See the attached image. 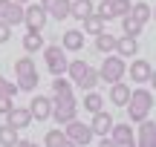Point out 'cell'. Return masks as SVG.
Listing matches in <instances>:
<instances>
[{
	"mask_svg": "<svg viewBox=\"0 0 156 147\" xmlns=\"http://www.w3.org/2000/svg\"><path fill=\"white\" fill-rule=\"evenodd\" d=\"M127 107V118L133 121V124H139V121H145L147 115H151L153 110V92L145 90V87H139V90L130 92V101L124 104Z\"/></svg>",
	"mask_w": 156,
	"mask_h": 147,
	"instance_id": "1",
	"label": "cell"
},
{
	"mask_svg": "<svg viewBox=\"0 0 156 147\" xmlns=\"http://www.w3.org/2000/svg\"><path fill=\"white\" fill-rule=\"evenodd\" d=\"M49 118H55V124H67V121L78 118V101H75L73 92H69V95H55L52 98V115Z\"/></svg>",
	"mask_w": 156,
	"mask_h": 147,
	"instance_id": "2",
	"label": "cell"
},
{
	"mask_svg": "<svg viewBox=\"0 0 156 147\" xmlns=\"http://www.w3.org/2000/svg\"><path fill=\"white\" fill-rule=\"evenodd\" d=\"M98 75H101V81H107V84H116V81H122L124 75H127V61H124L122 55H107L104 58V63H101V69H98Z\"/></svg>",
	"mask_w": 156,
	"mask_h": 147,
	"instance_id": "3",
	"label": "cell"
},
{
	"mask_svg": "<svg viewBox=\"0 0 156 147\" xmlns=\"http://www.w3.org/2000/svg\"><path fill=\"white\" fill-rule=\"evenodd\" d=\"M44 61H46V69H49L52 75H67V67H69V61H67V49H64L61 43H52V46H44Z\"/></svg>",
	"mask_w": 156,
	"mask_h": 147,
	"instance_id": "4",
	"label": "cell"
},
{
	"mask_svg": "<svg viewBox=\"0 0 156 147\" xmlns=\"http://www.w3.org/2000/svg\"><path fill=\"white\" fill-rule=\"evenodd\" d=\"M64 133H67V138H69L73 144H81V147L90 144V142H93V136H95L93 127H90V124H81L78 118L67 121V124H64Z\"/></svg>",
	"mask_w": 156,
	"mask_h": 147,
	"instance_id": "5",
	"label": "cell"
},
{
	"mask_svg": "<svg viewBox=\"0 0 156 147\" xmlns=\"http://www.w3.org/2000/svg\"><path fill=\"white\" fill-rule=\"evenodd\" d=\"M46 20H49V15H46V9L41 3H29L26 9H23V23H26V29H32V32H44Z\"/></svg>",
	"mask_w": 156,
	"mask_h": 147,
	"instance_id": "6",
	"label": "cell"
},
{
	"mask_svg": "<svg viewBox=\"0 0 156 147\" xmlns=\"http://www.w3.org/2000/svg\"><path fill=\"white\" fill-rule=\"evenodd\" d=\"M23 9L26 6L17 3V0H0V20L17 26V23H23Z\"/></svg>",
	"mask_w": 156,
	"mask_h": 147,
	"instance_id": "7",
	"label": "cell"
},
{
	"mask_svg": "<svg viewBox=\"0 0 156 147\" xmlns=\"http://www.w3.org/2000/svg\"><path fill=\"white\" fill-rule=\"evenodd\" d=\"M110 138H113L116 147H133L136 144V133H133V127H130V121L127 124H113Z\"/></svg>",
	"mask_w": 156,
	"mask_h": 147,
	"instance_id": "8",
	"label": "cell"
},
{
	"mask_svg": "<svg viewBox=\"0 0 156 147\" xmlns=\"http://www.w3.org/2000/svg\"><path fill=\"white\" fill-rule=\"evenodd\" d=\"M41 6L46 9V15L55 20H67L73 12V0H41Z\"/></svg>",
	"mask_w": 156,
	"mask_h": 147,
	"instance_id": "9",
	"label": "cell"
},
{
	"mask_svg": "<svg viewBox=\"0 0 156 147\" xmlns=\"http://www.w3.org/2000/svg\"><path fill=\"white\" fill-rule=\"evenodd\" d=\"M127 72H130V81H133V84H147V81H151L153 67L145 61V58H136V61L127 67Z\"/></svg>",
	"mask_w": 156,
	"mask_h": 147,
	"instance_id": "10",
	"label": "cell"
},
{
	"mask_svg": "<svg viewBox=\"0 0 156 147\" xmlns=\"http://www.w3.org/2000/svg\"><path fill=\"white\" fill-rule=\"evenodd\" d=\"M6 121H9L12 127H17V130H26L35 118H32V110L29 107H12L9 113H6Z\"/></svg>",
	"mask_w": 156,
	"mask_h": 147,
	"instance_id": "11",
	"label": "cell"
},
{
	"mask_svg": "<svg viewBox=\"0 0 156 147\" xmlns=\"http://www.w3.org/2000/svg\"><path fill=\"white\" fill-rule=\"evenodd\" d=\"M136 144H139V147H156V121H151V118L139 121V136H136Z\"/></svg>",
	"mask_w": 156,
	"mask_h": 147,
	"instance_id": "12",
	"label": "cell"
},
{
	"mask_svg": "<svg viewBox=\"0 0 156 147\" xmlns=\"http://www.w3.org/2000/svg\"><path fill=\"white\" fill-rule=\"evenodd\" d=\"M29 110H32V118H35V121H46V118L52 115V98L35 95L32 104H29Z\"/></svg>",
	"mask_w": 156,
	"mask_h": 147,
	"instance_id": "13",
	"label": "cell"
},
{
	"mask_svg": "<svg viewBox=\"0 0 156 147\" xmlns=\"http://www.w3.org/2000/svg\"><path fill=\"white\" fill-rule=\"evenodd\" d=\"M113 124H116V121H113V115L104 113V110H98V113H93V124H90V127H93L95 136H110Z\"/></svg>",
	"mask_w": 156,
	"mask_h": 147,
	"instance_id": "14",
	"label": "cell"
},
{
	"mask_svg": "<svg viewBox=\"0 0 156 147\" xmlns=\"http://www.w3.org/2000/svg\"><path fill=\"white\" fill-rule=\"evenodd\" d=\"M61 46L67 52H81L84 49V32L81 29H67L64 38H61Z\"/></svg>",
	"mask_w": 156,
	"mask_h": 147,
	"instance_id": "15",
	"label": "cell"
},
{
	"mask_svg": "<svg viewBox=\"0 0 156 147\" xmlns=\"http://www.w3.org/2000/svg\"><path fill=\"white\" fill-rule=\"evenodd\" d=\"M116 55H122V58H133V55H139V40L130 38V35H122V38L116 40Z\"/></svg>",
	"mask_w": 156,
	"mask_h": 147,
	"instance_id": "16",
	"label": "cell"
},
{
	"mask_svg": "<svg viewBox=\"0 0 156 147\" xmlns=\"http://www.w3.org/2000/svg\"><path fill=\"white\" fill-rule=\"evenodd\" d=\"M130 87L124 84V81H116V84H110V101L116 104V107H124V104L130 101Z\"/></svg>",
	"mask_w": 156,
	"mask_h": 147,
	"instance_id": "17",
	"label": "cell"
},
{
	"mask_svg": "<svg viewBox=\"0 0 156 147\" xmlns=\"http://www.w3.org/2000/svg\"><path fill=\"white\" fill-rule=\"evenodd\" d=\"M81 23H84V35H101V32H104V26H107V20L101 15H95V12L90 17H84Z\"/></svg>",
	"mask_w": 156,
	"mask_h": 147,
	"instance_id": "18",
	"label": "cell"
},
{
	"mask_svg": "<svg viewBox=\"0 0 156 147\" xmlns=\"http://www.w3.org/2000/svg\"><path fill=\"white\" fill-rule=\"evenodd\" d=\"M93 12H95V3H93V0H73V12H69V17L84 20V17H90Z\"/></svg>",
	"mask_w": 156,
	"mask_h": 147,
	"instance_id": "19",
	"label": "cell"
},
{
	"mask_svg": "<svg viewBox=\"0 0 156 147\" xmlns=\"http://www.w3.org/2000/svg\"><path fill=\"white\" fill-rule=\"evenodd\" d=\"M116 35H110V32H101V35H95V49L101 52V55H110V52H116Z\"/></svg>",
	"mask_w": 156,
	"mask_h": 147,
	"instance_id": "20",
	"label": "cell"
},
{
	"mask_svg": "<svg viewBox=\"0 0 156 147\" xmlns=\"http://www.w3.org/2000/svg\"><path fill=\"white\" fill-rule=\"evenodd\" d=\"M23 49H26L29 55L41 52V49H44V35H41V32H32V29H29V32L23 35Z\"/></svg>",
	"mask_w": 156,
	"mask_h": 147,
	"instance_id": "21",
	"label": "cell"
},
{
	"mask_svg": "<svg viewBox=\"0 0 156 147\" xmlns=\"http://www.w3.org/2000/svg\"><path fill=\"white\" fill-rule=\"evenodd\" d=\"M17 127H12L9 121H6V124H0V144L3 147H15L17 142H20V136H17Z\"/></svg>",
	"mask_w": 156,
	"mask_h": 147,
	"instance_id": "22",
	"label": "cell"
},
{
	"mask_svg": "<svg viewBox=\"0 0 156 147\" xmlns=\"http://www.w3.org/2000/svg\"><path fill=\"white\" fill-rule=\"evenodd\" d=\"M142 29H145V23L136 20L133 15H124V17H122V32H124V35H130V38H139Z\"/></svg>",
	"mask_w": 156,
	"mask_h": 147,
	"instance_id": "23",
	"label": "cell"
},
{
	"mask_svg": "<svg viewBox=\"0 0 156 147\" xmlns=\"http://www.w3.org/2000/svg\"><path fill=\"white\" fill-rule=\"evenodd\" d=\"M44 142H46V147H69V144H73L64 130H49V133L44 136Z\"/></svg>",
	"mask_w": 156,
	"mask_h": 147,
	"instance_id": "24",
	"label": "cell"
},
{
	"mask_svg": "<svg viewBox=\"0 0 156 147\" xmlns=\"http://www.w3.org/2000/svg\"><path fill=\"white\" fill-rule=\"evenodd\" d=\"M84 110H87V113H98V110H104V98H101L95 90H87V95H84Z\"/></svg>",
	"mask_w": 156,
	"mask_h": 147,
	"instance_id": "25",
	"label": "cell"
},
{
	"mask_svg": "<svg viewBox=\"0 0 156 147\" xmlns=\"http://www.w3.org/2000/svg\"><path fill=\"white\" fill-rule=\"evenodd\" d=\"M98 81H101V75H98V69H93V67H87V72H84V78L78 81L75 87H81V90L87 92V90H95V87H98Z\"/></svg>",
	"mask_w": 156,
	"mask_h": 147,
	"instance_id": "26",
	"label": "cell"
},
{
	"mask_svg": "<svg viewBox=\"0 0 156 147\" xmlns=\"http://www.w3.org/2000/svg\"><path fill=\"white\" fill-rule=\"evenodd\" d=\"M29 72H38V67H35V61H32V55H23V58H17L15 61V75L20 78V75H29Z\"/></svg>",
	"mask_w": 156,
	"mask_h": 147,
	"instance_id": "27",
	"label": "cell"
},
{
	"mask_svg": "<svg viewBox=\"0 0 156 147\" xmlns=\"http://www.w3.org/2000/svg\"><path fill=\"white\" fill-rule=\"evenodd\" d=\"M130 15H133L136 20L147 23V20H151V17H153V9H151V6H147V3H142V0H139V3H133V6H130Z\"/></svg>",
	"mask_w": 156,
	"mask_h": 147,
	"instance_id": "28",
	"label": "cell"
},
{
	"mask_svg": "<svg viewBox=\"0 0 156 147\" xmlns=\"http://www.w3.org/2000/svg\"><path fill=\"white\" fill-rule=\"evenodd\" d=\"M87 67H90V63H84V61H69V67H67L69 81H73V84H78V81L84 78V72H87Z\"/></svg>",
	"mask_w": 156,
	"mask_h": 147,
	"instance_id": "29",
	"label": "cell"
},
{
	"mask_svg": "<svg viewBox=\"0 0 156 147\" xmlns=\"http://www.w3.org/2000/svg\"><path fill=\"white\" fill-rule=\"evenodd\" d=\"M52 92H55V95H69V92H73V81L64 78V75H55V78H52Z\"/></svg>",
	"mask_w": 156,
	"mask_h": 147,
	"instance_id": "30",
	"label": "cell"
},
{
	"mask_svg": "<svg viewBox=\"0 0 156 147\" xmlns=\"http://www.w3.org/2000/svg\"><path fill=\"white\" fill-rule=\"evenodd\" d=\"M38 72H29V75H20L17 78V90H23V92H35L38 90Z\"/></svg>",
	"mask_w": 156,
	"mask_h": 147,
	"instance_id": "31",
	"label": "cell"
},
{
	"mask_svg": "<svg viewBox=\"0 0 156 147\" xmlns=\"http://www.w3.org/2000/svg\"><path fill=\"white\" fill-rule=\"evenodd\" d=\"M130 0H110V9H113V17H124L130 15Z\"/></svg>",
	"mask_w": 156,
	"mask_h": 147,
	"instance_id": "32",
	"label": "cell"
},
{
	"mask_svg": "<svg viewBox=\"0 0 156 147\" xmlns=\"http://www.w3.org/2000/svg\"><path fill=\"white\" fill-rule=\"evenodd\" d=\"M0 95L15 98V95H17V84H12L9 78H3V75H0Z\"/></svg>",
	"mask_w": 156,
	"mask_h": 147,
	"instance_id": "33",
	"label": "cell"
},
{
	"mask_svg": "<svg viewBox=\"0 0 156 147\" xmlns=\"http://www.w3.org/2000/svg\"><path fill=\"white\" fill-rule=\"evenodd\" d=\"M95 15H101L104 20H113V9H110V0H101V3L95 6Z\"/></svg>",
	"mask_w": 156,
	"mask_h": 147,
	"instance_id": "34",
	"label": "cell"
},
{
	"mask_svg": "<svg viewBox=\"0 0 156 147\" xmlns=\"http://www.w3.org/2000/svg\"><path fill=\"white\" fill-rule=\"evenodd\" d=\"M6 40H12V23L0 20V43H6Z\"/></svg>",
	"mask_w": 156,
	"mask_h": 147,
	"instance_id": "35",
	"label": "cell"
},
{
	"mask_svg": "<svg viewBox=\"0 0 156 147\" xmlns=\"http://www.w3.org/2000/svg\"><path fill=\"white\" fill-rule=\"evenodd\" d=\"M12 107H15V101H12L9 95H0V115H6Z\"/></svg>",
	"mask_w": 156,
	"mask_h": 147,
	"instance_id": "36",
	"label": "cell"
},
{
	"mask_svg": "<svg viewBox=\"0 0 156 147\" xmlns=\"http://www.w3.org/2000/svg\"><path fill=\"white\" fill-rule=\"evenodd\" d=\"M151 84H153V90H156V69L151 72Z\"/></svg>",
	"mask_w": 156,
	"mask_h": 147,
	"instance_id": "37",
	"label": "cell"
},
{
	"mask_svg": "<svg viewBox=\"0 0 156 147\" xmlns=\"http://www.w3.org/2000/svg\"><path fill=\"white\" fill-rule=\"evenodd\" d=\"M17 3H23V6H26V3H32V0H17Z\"/></svg>",
	"mask_w": 156,
	"mask_h": 147,
	"instance_id": "38",
	"label": "cell"
},
{
	"mask_svg": "<svg viewBox=\"0 0 156 147\" xmlns=\"http://www.w3.org/2000/svg\"><path fill=\"white\" fill-rule=\"evenodd\" d=\"M153 20H156V6H153Z\"/></svg>",
	"mask_w": 156,
	"mask_h": 147,
	"instance_id": "39",
	"label": "cell"
}]
</instances>
